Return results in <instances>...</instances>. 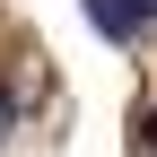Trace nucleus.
Wrapping results in <instances>:
<instances>
[{"label": "nucleus", "mask_w": 157, "mask_h": 157, "mask_svg": "<svg viewBox=\"0 0 157 157\" xmlns=\"http://www.w3.org/2000/svg\"><path fill=\"white\" fill-rule=\"evenodd\" d=\"M148 131H157V113H148Z\"/></svg>", "instance_id": "obj_2"}, {"label": "nucleus", "mask_w": 157, "mask_h": 157, "mask_svg": "<svg viewBox=\"0 0 157 157\" xmlns=\"http://www.w3.org/2000/svg\"><path fill=\"white\" fill-rule=\"evenodd\" d=\"M87 17H96L105 35H122V44H131V35L157 17V0H87Z\"/></svg>", "instance_id": "obj_1"}]
</instances>
